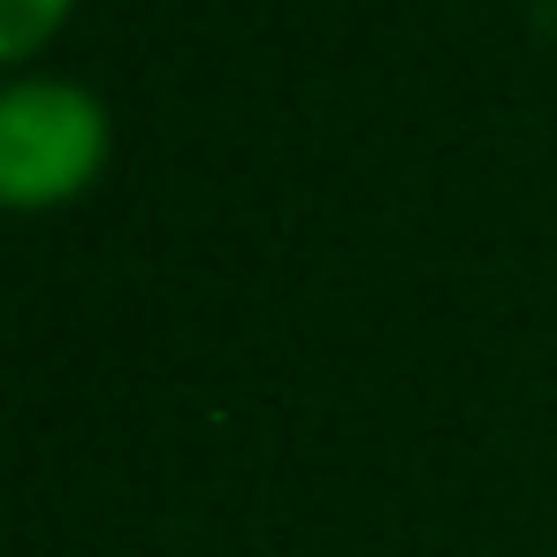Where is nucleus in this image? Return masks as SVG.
Returning a JSON list of instances; mask_svg holds the SVG:
<instances>
[{
	"label": "nucleus",
	"instance_id": "f257e3e1",
	"mask_svg": "<svg viewBox=\"0 0 557 557\" xmlns=\"http://www.w3.org/2000/svg\"><path fill=\"white\" fill-rule=\"evenodd\" d=\"M115 115L85 77H0V214H54L108 176Z\"/></svg>",
	"mask_w": 557,
	"mask_h": 557
},
{
	"label": "nucleus",
	"instance_id": "f03ea898",
	"mask_svg": "<svg viewBox=\"0 0 557 557\" xmlns=\"http://www.w3.org/2000/svg\"><path fill=\"white\" fill-rule=\"evenodd\" d=\"M77 0H0V77L39 70V54L70 32Z\"/></svg>",
	"mask_w": 557,
	"mask_h": 557
}]
</instances>
